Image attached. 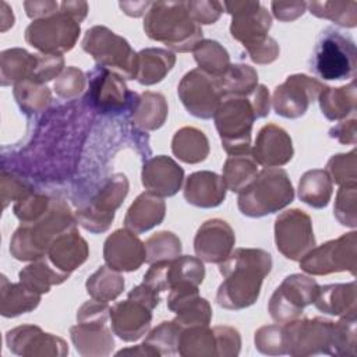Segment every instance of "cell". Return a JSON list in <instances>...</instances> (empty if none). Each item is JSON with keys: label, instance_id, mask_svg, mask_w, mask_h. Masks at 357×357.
Listing matches in <instances>:
<instances>
[{"label": "cell", "instance_id": "cell-1", "mask_svg": "<svg viewBox=\"0 0 357 357\" xmlns=\"http://www.w3.org/2000/svg\"><path fill=\"white\" fill-rule=\"evenodd\" d=\"M272 269V257L261 248H237L219 264L225 278L216 293V303L226 310H243L252 305L261 293V284Z\"/></svg>", "mask_w": 357, "mask_h": 357}, {"label": "cell", "instance_id": "cell-2", "mask_svg": "<svg viewBox=\"0 0 357 357\" xmlns=\"http://www.w3.org/2000/svg\"><path fill=\"white\" fill-rule=\"evenodd\" d=\"M145 33L176 52H190L202 40V29L192 20L185 1L152 3L144 18Z\"/></svg>", "mask_w": 357, "mask_h": 357}, {"label": "cell", "instance_id": "cell-3", "mask_svg": "<svg viewBox=\"0 0 357 357\" xmlns=\"http://www.w3.org/2000/svg\"><path fill=\"white\" fill-rule=\"evenodd\" d=\"M75 216L63 199H53L50 209L32 223H22L10 241L15 259L29 261L45 257L50 244L60 234L75 229Z\"/></svg>", "mask_w": 357, "mask_h": 357}, {"label": "cell", "instance_id": "cell-4", "mask_svg": "<svg viewBox=\"0 0 357 357\" xmlns=\"http://www.w3.org/2000/svg\"><path fill=\"white\" fill-rule=\"evenodd\" d=\"M293 198L294 190L287 172L280 167H265L238 192L237 206L245 216L262 218L283 209Z\"/></svg>", "mask_w": 357, "mask_h": 357}, {"label": "cell", "instance_id": "cell-5", "mask_svg": "<svg viewBox=\"0 0 357 357\" xmlns=\"http://www.w3.org/2000/svg\"><path fill=\"white\" fill-rule=\"evenodd\" d=\"M310 70L326 81L353 78L356 70V43L351 36L333 26L322 29L312 50Z\"/></svg>", "mask_w": 357, "mask_h": 357}, {"label": "cell", "instance_id": "cell-6", "mask_svg": "<svg viewBox=\"0 0 357 357\" xmlns=\"http://www.w3.org/2000/svg\"><path fill=\"white\" fill-rule=\"evenodd\" d=\"M213 119L222 146L229 155L250 153L251 130L257 114L248 96H223Z\"/></svg>", "mask_w": 357, "mask_h": 357}, {"label": "cell", "instance_id": "cell-7", "mask_svg": "<svg viewBox=\"0 0 357 357\" xmlns=\"http://www.w3.org/2000/svg\"><path fill=\"white\" fill-rule=\"evenodd\" d=\"M110 318L107 303L91 300L81 305L77 312L78 324L70 328L71 340L81 356H107L114 340L110 329L106 326Z\"/></svg>", "mask_w": 357, "mask_h": 357}, {"label": "cell", "instance_id": "cell-8", "mask_svg": "<svg viewBox=\"0 0 357 357\" xmlns=\"http://www.w3.org/2000/svg\"><path fill=\"white\" fill-rule=\"evenodd\" d=\"M82 49L91 54L98 66L117 73L126 79L135 78L137 53L130 43L106 26L95 25L86 31Z\"/></svg>", "mask_w": 357, "mask_h": 357}, {"label": "cell", "instance_id": "cell-9", "mask_svg": "<svg viewBox=\"0 0 357 357\" xmlns=\"http://www.w3.org/2000/svg\"><path fill=\"white\" fill-rule=\"evenodd\" d=\"M79 36V22L61 10L32 21L25 29V40L43 54H61L74 47Z\"/></svg>", "mask_w": 357, "mask_h": 357}, {"label": "cell", "instance_id": "cell-10", "mask_svg": "<svg viewBox=\"0 0 357 357\" xmlns=\"http://www.w3.org/2000/svg\"><path fill=\"white\" fill-rule=\"evenodd\" d=\"M88 81L89 89L84 100L91 109L99 113L131 112L138 95L128 91L121 75L96 66L88 73Z\"/></svg>", "mask_w": 357, "mask_h": 357}, {"label": "cell", "instance_id": "cell-11", "mask_svg": "<svg viewBox=\"0 0 357 357\" xmlns=\"http://www.w3.org/2000/svg\"><path fill=\"white\" fill-rule=\"evenodd\" d=\"M357 233L342 234L336 240L314 247L300 259V268L310 275H328L349 271L356 275Z\"/></svg>", "mask_w": 357, "mask_h": 357}, {"label": "cell", "instance_id": "cell-12", "mask_svg": "<svg viewBox=\"0 0 357 357\" xmlns=\"http://www.w3.org/2000/svg\"><path fill=\"white\" fill-rule=\"evenodd\" d=\"M128 192V180L123 173L107 178L93 195L89 205L75 212L77 222L92 233L106 231L114 219V211L121 205Z\"/></svg>", "mask_w": 357, "mask_h": 357}, {"label": "cell", "instance_id": "cell-13", "mask_svg": "<svg viewBox=\"0 0 357 357\" xmlns=\"http://www.w3.org/2000/svg\"><path fill=\"white\" fill-rule=\"evenodd\" d=\"M318 283L305 275L294 273L284 278L271 297L268 310L278 324L294 321L303 312V308L315 301Z\"/></svg>", "mask_w": 357, "mask_h": 357}, {"label": "cell", "instance_id": "cell-14", "mask_svg": "<svg viewBox=\"0 0 357 357\" xmlns=\"http://www.w3.org/2000/svg\"><path fill=\"white\" fill-rule=\"evenodd\" d=\"M333 322L321 317L294 319L283 326L286 354H329Z\"/></svg>", "mask_w": 357, "mask_h": 357}, {"label": "cell", "instance_id": "cell-15", "mask_svg": "<svg viewBox=\"0 0 357 357\" xmlns=\"http://www.w3.org/2000/svg\"><path fill=\"white\" fill-rule=\"evenodd\" d=\"M275 243L287 259L300 261L315 247L310 215L300 209H290L280 213L275 220Z\"/></svg>", "mask_w": 357, "mask_h": 357}, {"label": "cell", "instance_id": "cell-16", "mask_svg": "<svg viewBox=\"0 0 357 357\" xmlns=\"http://www.w3.org/2000/svg\"><path fill=\"white\" fill-rule=\"evenodd\" d=\"M184 107L198 119H211L222 100L216 77L195 68L188 71L177 88Z\"/></svg>", "mask_w": 357, "mask_h": 357}, {"label": "cell", "instance_id": "cell-17", "mask_svg": "<svg viewBox=\"0 0 357 357\" xmlns=\"http://www.w3.org/2000/svg\"><path fill=\"white\" fill-rule=\"evenodd\" d=\"M326 86L305 74L289 75L286 81L273 91V109L286 119H297L303 116L310 103L317 100Z\"/></svg>", "mask_w": 357, "mask_h": 357}, {"label": "cell", "instance_id": "cell-18", "mask_svg": "<svg viewBox=\"0 0 357 357\" xmlns=\"http://www.w3.org/2000/svg\"><path fill=\"white\" fill-rule=\"evenodd\" d=\"M223 7L231 15V36L244 47L268 36L272 18L259 1H225Z\"/></svg>", "mask_w": 357, "mask_h": 357}, {"label": "cell", "instance_id": "cell-19", "mask_svg": "<svg viewBox=\"0 0 357 357\" xmlns=\"http://www.w3.org/2000/svg\"><path fill=\"white\" fill-rule=\"evenodd\" d=\"M234 241L231 226L226 220L215 218L199 226L194 238V250L201 261L220 264L233 251Z\"/></svg>", "mask_w": 357, "mask_h": 357}, {"label": "cell", "instance_id": "cell-20", "mask_svg": "<svg viewBox=\"0 0 357 357\" xmlns=\"http://www.w3.org/2000/svg\"><path fill=\"white\" fill-rule=\"evenodd\" d=\"M103 258L106 265L117 272H132L146 261L145 244L134 231L120 229L106 238Z\"/></svg>", "mask_w": 357, "mask_h": 357}, {"label": "cell", "instance_id": "cell-21", "mask_svg": "<svg viewBox=\"0 0 357 357\" xmlns=\"http://www.w3.org/2000/svg\"><path fill=\"white\" fill-rule=\"evenodd\" d=\"M167 307L170 311L176 312L173 319L180 329L209 325L212 318V310L209 303L199 297L198 286L194 284H176L170 289L167 297Z\"/></svg>", "mask_w": 357, "mask_h": 357}, {"label": "cell", "instance_id": "cell-22", "mask_svg": "<svg viewBox=\"0 0 357 357\" xmlns=\"http://www.w3.org/2000/svg\"><path fill=\"white\" fill-rule=\"evenodd\" d=\"M6 342L8 349L20 356H64L68 353L63 339L45 333L33 325H22L8 331Z\"/></svg>", "mask_w": 357, "mask_h": 357}, {"label": "cell", "instance_id": "cell-23", "mask_svg": "<svg viewBox=\"0 0 357 357\" xmlns=\"http://www.w3.org/2000/svg\"><path fill=\"white\" fill-rule=\"evenodd\" d=\"M251 152L254 160L265 167L283 166L294 153L290 135L276 124H266L259 130Z\"/></svg>", "mask_w": 357, "mask_h": 357}, {"label": "cell", "instance_id": "cell-24", "mask_svg": "<svg viewBox=\"0 0 357 357\" xmlns=\"http://www.w3.org/2000/svg\"><path fill=\"white\" fill-rule=\"evenodd\" d=\"M152 310L144 304L127 298L110 308V321L114 335L126 342H134L142 337L151 326Z\"/></svg>", "mask_w": 357, "mask_h": 357}, {"label": "cell", "instance_id": "cell-25", "mask_svg": "<svg viewBox=\"0 0 357 357\" xmlns=\"http://www.w3.org/2000/svg\"><path fill=\"white\" fill-rule=\"evenodd\" d=\"M142 185L159 197L174 195L184 178L183 169L169 156L159 155L145 162L142 167Z\"/></svg>", "mask_w": 357, "mask_h": 357}, {"label": "cell", "instance_id": "cell-26", "mask_svg": "<svg viewBox=\"0 0 357 357\" xmlns=\"http://www.w3.org/2000/svg\"><path fill=\"white\" fill-rule=\"evenodd\" d=\"M226 197L223 177L208 170L195 172L188 176L184 185V198L198 208H215Z\"/></svg>", "mask_w": 357, "mask_h": 357}, {"label": "cell", "instance_id": "cell-27", "mask_svg": "<svg viewBox=\"0 0 357 357\" xmlns=\"http://www.w3.org/2000/svg\"><path fill=\"white\" fill-rule=\"evenodd\" d=\"M46 254L47 259L57 269L71 273L86 261L89 250L86 241L79 236L75 227L56 237Z\"/></svg>", "mask_w": 357, "mask_h": 357}, {"label": "cell", "instance_id": "cell-28", "mask_svg": "<svg viewBox=\"0 0 357 357\" xmlns=\"http://www.w3.org/2000/svg\"><path fill=\"white\" fill-rule=\"evenodd\" d=\"M166 212L165 201L149 191L142 192L131 204L124 218V225L135 234L151 230L162 223Z\"/></svg>", "mask_w": 357, "mask_h": 357}, {"label": "cell", "instance_id": "cell-29", "mask_svg": "<svg viewBox=\"0 0 357 357\" xmlns=\"http://www.w3.org/2000/svg\"><path fill=\"white\" fill-rule=\"evenodd\" d=\"M356 282H350L319 286L314 304L319 311L325 314L351 317L356 315Z\"/></svg>", "mask_w": 357, "mask_h": 357}, {"label": "cell", "instance_id": "cell-30", "mask_svg": "<svg viewBox=\"0 0 357 357\" xmlns=\"http://www.w3.org/2000/svg\"><path fill=\"white\" fill-rule=\"evenodd\" d=\"M176 56L165 49L148 47L137 53L135 78L141 85H153L160 82L173 68Z\"/></svg>", "mask_w": 357, "mask_h": 357}, {"label": "cell", "instance_id": "cell-31", "mask_svg": "<svg viewBox=\"0 0 357 357\" xmlns=\"http://www.w3.org/2000/svg\"><path fill=\"white\" fill-rule=\"evenodd\" d=\"M131 120L142 130L153 131L163 126L167 117V103L163 95L155 92H144L137 96V100L130 112Z\"/></svg>", "mask_w": 357, "mask_h": 357}, {"label": "cell", "instance_id": "cell-32", "mask_svg": "<svg viewBox=\"0 0 357 357\" xmlns=\"http://www.w3.org/2000/svg\"><path fill=\"white\" fill-rule=\"evenodd\" d=\"M1 85L20 84L22 81H33L38 54H31L24 49L15 47L1 53Z\"/></svg>", "mask_w": 357, "mask_h": 357}, {"label": "cell", "instance_id": "cell-33", "mask_svg": "<svg viewBox=\"0 0 357 357\" xmlns=\"http://www.w3.org/2000/svg\"><path fill=\"white\" fill-rule=\"evenodd\" d=\"M68 276L70 273L57 269L49 259H43L42 257L20 272V282L29 290L43 294L47 293L52 286L66 282Z\"/></svg>", "mask_w": 357, "mask_h": 357}, {"label": "cell", "instance_id": "cell-34", "mask_svg": "<svg viewBox=\"0 0 357 357\" xmlns=\"http://www.w3.org/2000/svg\"><path fill=\"white\" fill-rule=\"evenodd\" d=\"M356 84L351 81L349 85L339 88L326 86L319 95V106L322 113L329 120H343L349 114L356 113Z\"/></svg>", "mask_w": 357, "mask_h": 357}, {"label": "cell", "instance_id": "cell-35", "mask_svg": "<svg viewBox=\"0 0 357 357\" xmlns=\"http://www.w3.org/2000/svg\"><path fill=\"white\" fill-rule=\"evenodd\" d=\"M172 151L177 159L185 163H199L209 153L208 138L195 127H183L173 137Z\"/></svg>", "mask_w": 357, "mask_h": 357}, {"label": "cell", "instance_id": "cell-36", "mask_svg": "<svg viewBox=\"0 0 357 357\" xmlns=\"http://www.w3.org/2000/svg\"><path fill=\"white\" fill-rule=\"evenodd\" d=\"M40 294L29 290L20 283H10L7 278L1 276V305L0 311L3 317H17L20 314L29 312L38 307Z\"/></svg>", "mask_w": 357, "mask_h": 357}, {"label": "cell", "instance_id": "cell-37", "mask_svg": "<svg viewBox=\"0 0 357 357\" xmlns=\"http://www.w3.org/2000/svg\"><path fill=\"white\" fill-rule=\"evenodd\" d=\"M332 180L326 170L314 169L305 172L298 183V198L307 205L325 208L332 197Z\"/></svg>", "mask_w": 357, "mask_h": 357}, {"label": "cell", "instance_id": "cell-38", "mask_svg": "<svg viewBox=\"0 0 357 357\" xmlns=\"http://www.w3.org/2000/svg\"><path fill=\"white\" fill-rule=\"evenodd\" d=\"M258 174V163L252 156L247 155H230L223 165V181L226 188L233 192H241L245 190Z\"/></svg>", "mask_w": 357, "mask_h": 357}, {"label": "cell", "instance_id": "cell-39", "mask_svg": "<svg viewBox=\"0 0 357 357\" xmlns=\"http://www.w3.org/2000/svg\"><path fill=\"white\" fill-rule=\"evenodd\" d=\"M216 79L222 98L229 95L248 96L258 86V74L247 64H230Z\"/></svg>", "mask_w": 357, "mask_h": 357}, {"label": "cell", "instance_id": "cell-40", "mask_svg": "<svg viewBox=\"0 0 357 357\" xmlns=\"http://www.w3.org/2000/svg\"><path fill=\"white\" fill-rule=\"evenodd\" d=\"M85 286L93 300L109 303L117 298L124 290V278L117 271L103 265L88 278Z\"/></svg>", "mask_w": 357, "mask_h": 357}, {"label": "cell", "instance_id": "cell-41", "mask_svg": "<svg viewBox=\"0 0 357 357\" xmlns=\"http://www.w3.org/2000/svg\"><path fill=\"white\" fill-rule=\"evenodd\" d=\"M177 353L181 356H216L213 331L208 325L181 329Z\"/></svg>", "mask_w": 357, "mask_h": 357}, {"label": "cell", "instance_id": "cell-42", "mask_svg": "<svg viewBox=\"0 0 357 357\" xmlns=\"http://www.w3.org/2000/svg\"><path fill=\"white\" fill-rule=\"evenodd\" d=\"M192 52L199 70L208 73L212 77H220L230 66L227 50L216 40H201Z\"/></svg>", "mask_w": 357, "mask_h": 357}, {"label": "cell", "instance_id": "cell-43", "mask_svg": "<svg viewBox=\"0 0 357 357\" xmlns=\"http://www.w3.org/2000/svg\"><path fill=\"white\" fill-rule=\"evenodd\" d=\"M307 6L310 13L318 18H326L347 28L357 25L356 1H311Z\"/></svg>", "mask_w": 357, "mask_h": 357}, {"label": "cell", "instance_id": "cell-44", "mask_svg": "<svg viewBox=\"0 0 357 357\" xmlns=\"http://www.w3.org/2000/svg\"><path fill=\"white\" fill-rule=\"evenodd\" d=\"M14 96L20 107L26 114L43 112L52 100L47 86L35 81H22L17 84L14 88Z\"/></svg>", "mask_w": 357, "mask_h": 357}, {"label": "cell", "instance_id": "cell-45", "mask_svg": "<svg viewBox=\"0 0 357 357\" xmlns=\"http://www.w3.org/2000/svg\"><path fill=\"white\" fill-rule=\"evenodd\" d=\"M205 278V268L199 258L183 255L169 262V283L170 289L176 284L199 286ZM169 289V290H170Z\"/></svg>", "mask_w": 357, "mask_h": 357}, {"label": "cell", "instance_id": "cell-46", "mask_svg": "<svg viewBox=\"0 0 357 357\" xmlns=\"http://www.w3.org/2000/svg\"><path fill=\"white\" fill-rule=\"evenodd\" d=\"M181 329L174 321L160 322L144 340L153 356H173L177 353Z\"/></svg>", "mask_w": 357, "mask_h": 357}, {"label": "cell", "instance_id": "cell-47", "mask_svg": "<svg viewBox=\"0 0 357 357\" xmlns=\"http://www.w3.org/2000/svg\"><path fill=\"white\" fill-rule=\"evenodd\" d=\"M331 356H357V339H356V315L342 317L337 322H333Z\"/></svg>", "mask_w": 357, "mask_h": 357}, {"label": "cell", "instance_id": "cell-48", "mask_svg": "<svg viewBox=\"0 0 357 357\" xmlns=\"http://www.w3.org/2000/svg\"><path fill=\"white\" fill-rule=\"evenodd\" d=\"M145 251L148 264L172 261L180 255L181 241L172 231H159L145 241Z\"/></svg>", "mask_w": 357, "mask_h": 357}, {"label": "cell", "instance_id": "cell-49", "mask_svg": "<svg viewBox=\"0 0 357 357\" xmlns=\"http://www.w3.org/2000/svg\"><path fill=\"white\" fill-rule=\"evenodd\" d=\"M357 160L356 151L349 153L333 155L326 165V173L329 174L332 183L340 187H353L357 184Z\"/></svg>", "mask_w": 357, "mask_h": 357}, {"label": "cell", "instance_id": "cell-50", "mask_svg": "<svg viewBox=\"0 0 357 357\" xmlns=\"http://www.w3.org/2000/svg\"><path fill=\"white\" fill-rule=\"evenodd\" d=\"M52 202L53 199L46 194H29L15 204L14 213L22 223H32L50 209Z\"/></svg>", "mask_w": 357, "mask_h": 357}, {"label": "cell", "instance_id": "cell-51", "mask_svg": "<svg viewBox=\"0 0 357 357\" xmlns=\"http://www.w3.org/2000/svg\"><path fill=\"white\" fill-rule=\"evenodd\" d=\"M255 347L268 356H279L286 354L284 344V332L283 326L276 325H265L255 332Z\"/></svg>", "mask_w": 357, "mask_h": 357}, {"label": "cell", "instance_id": "cell-52", "mask_svg": "<svg viewBox=\"0 0 357 357\" xmlns=\"http://www.w3.org/2000/svg\"><path fill=\"white\" fill-rule=\"evenodd\" d=\"M356 185L353 187H340L336 195L333 213L336 219L343 226L356 227L357 215H356Z\"/></svg>", "mask_w": 357, "mask_h": 357}, {"label": "cell", "instance_id": "cell-53", "mask_svg": "<svg viewBox=\"0 0 357 357\" xmlns=\"http://www.w3.org/2000/svg\"><path fill=\"white\" fill-rule=\"evenodd\" d=\"M56 93L67 100L77 98L85 89V75L77 67H67L54 82Z\"/></svg>", "mask_w": 357, "mask_h": 357}, {"label": "cell", "instance_id": "cell-54", "mask_svg": "<svg viewBox=\"0 0 357 357\" xmlns=\"http://www.w3.org/2000/svg\"><path fill=\"white\" fill-rule=\"evenodd\" d=\"M216 344V356H237L241 339L237 329L231 326H216L212 329Z\"/></svg>", "mask_w": 357, "mask_h": 357}, {"label": "cell", "instance_id": "cell-55", "mask_svg": "<svg viewBox=\"0 0 357 357\" xmlns=\"http://www.w3.org/2000/svg\"><path fill=\"white\" fill-rule=\"evenodd\" d=\"M192 20L199 24H213L223 11V3L219 1H185Z\"/></svg>", "mask_w": 357, "mask_h": 357}, {"label": "cell", "instance_id": "cell-56", "mask_svg": "<svg viewBox=\"0 0 357 357\" xmlns=\"http://www.w3.org/2000/svg\"><path fill=\"white\" fill-rule=\"evenodd\" d=\"M64 59L61 54H38V67L33 77L35 82L43 84L57 77L63 70Z\"/></svg>", "mask_w": 357, "mask_h": 357}, {"label": "cell", "instance_id": "cell-57", "mask_svg": "<svg viewBox=\"0 0 357 357\" xmlns=\"http://www.w3.org/2000/svg\"><path fill=\"white\" fill-rule=\"evenodd\" d=\"M245 52L248 53L250 59L254 61V63H258V64H268V63H272L278 59L279 56V46L276 43L275 39L266 36L265 39L254 43V45H250L245 47Z\"/></svg>", "mask_w": 357, "mask_h": 357}, {"label": "cell", "instance_id": "cell-58", "mask_svg": "<svg viewBox=\"0 0 357 357\" xmlns=\"http://www.w3.org/2000/svg\"><path fill=\"white\" fill-rule=\"evenodd\" d=\"M273 15L280 21H293L304 14L307 3L304 1H272Z\"/></svg>", "mask_w": 357, "mask_h": 357}, {"label": "cell", "instance_id": "cell-59", "mask_svg": "<svg viewBox=\"0 0 357 357\" xmlns=\"http://www.w3.org/2000/svg\"><path fill=\"white\" fill-rule=\"evenodd\" d=\"M329 135L337 139L342 144H356L357 130H356V117L351 116L350 120H342L333 128H331Z\"/></svg>", "mask_w": 357, "mask_h": 357}, {"label": "cell", "instance_id": "cell-60", "mask_svg": "<svg viewBox=\"0 0 357 357\" xmlns=\"http://www.w3.org/2000/svg\"><path fill=\"white\" fill-rule=\"evenodd\" d=\"M128 298L144 304V305L148 307L149 310H153V308L159 304V301H160L159 293L155 291L153 289H151L149 286H146L145 283H141V284H138L137 287H134V289L128 293Z\"/></svg>", "mask_w": 357, "mask_h": 357}, {"label": "cell", "instance_id": "cell-61", "mask_svg": "<svg viewBox=\"0 0 357 357\" xmlns=\"http://www.w3.org/2000/svg\"><path fill=\"white\" fill-rule=\"evenodd\" d=\"M251 105L255 110L257 119L265 117L269 114V107H271V102H269V92L264 85H258L250 95H248Z\"/></svg>", "mask_w": 357, "mask_h": 357}, {"label": "cell", "instance_id": "cell-62", "mask_svg": "<svg viewBox=\"0 0 357 357\" xmlns=\"http://www.w3.org/2000/svg\"><path fill=\"white\" fill-rule=\"evenodd\" d=\"M24 7L26 15L35 21L56 14L59 4L54 1H25Z\"/></svg>", "mask_w": 357, "mask_h": 357}, {"label": "cell", "instance_id": "cell-63", "mask_svg": "<svg viewBox=\"0 0 357 357\" xmlns=\"http://www.w3.org/2000/svg\"><path fill=\"white\" fill-rule=\"evenodd\" d=\"M60 8L73 15L78 22H81L88 11V4L85 1H63Z\"/></svg>", "mask_w": 357, "mask_h": 357}, {"label": "cell", "instance_id": "cell-64", "mask_svg": "<svg viewBox=\"0 0 357 357\" xmlns=\"http://www.w3.org/2000/svg\"><path fill=\"white\" fill-rule=\"evenodd\" d=\"M152 3L149 1H121L119 6L120 8L127 14V15H131V17H139L142 14H145V11L149 10Z\"/></svg>", "mask_w": 357, "mask_h": 357}]
</instances>
